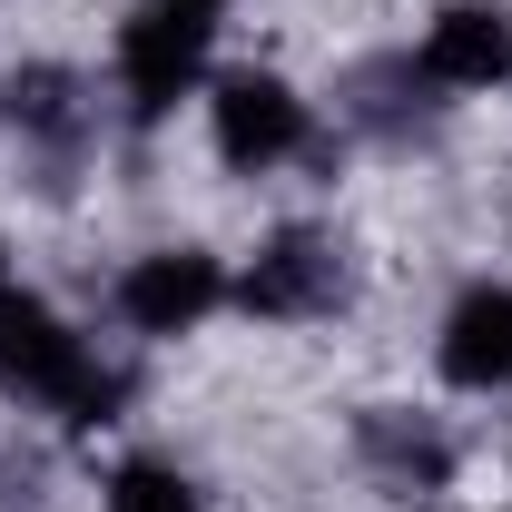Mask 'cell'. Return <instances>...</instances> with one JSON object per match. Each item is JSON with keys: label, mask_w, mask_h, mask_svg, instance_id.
Listing matches in <instances>:
<instances>
[{"label": "cell", "mask_w": 512, "mask_h": 512, "mask_svg": "<svg viewBox=\"0 0 512 512\" xmlns=\"http://www.w3.org/2000/svg\"><path fill=\"white\" fill-rule=\"evenodd\" d=\"M109 512H207V503L188 493L178 463H119L109 473Z\"/></svg>", "instance_id": "9c48e42d"}, {"label": "cell", "mask_w": 512, "mask_h": 512, "mask_svg": "<svg viewBox=\"0 0 512 512\" xmlns=\"http://www.w3.org/2000/svg\"><path fill=\"white\" fill-rule=\"evenodd\" d=\"M217 296H227V276H217L207 247H158L119 276V316L138 335H188V325L217 316Z\"/></svg>", "instance_id": "277c9868"}, {"label": "cell", "mask_w": 512, "mask_h": 512, "mask_svg": "<svg viewBox=\"0 0 512 512\" xmlns=\"http://www.w3.org/2000/svg\"><path fill=\"white\" fill-rule=\"evenodd\" d=\"M197 79H207V10L158 0V10H138L119 30V89H128L138 119H168Z\"/></svg>", "instance_id": "7a4b0ae2"}, {"label": "cell", "mask_w": 512, "mask_h": 512, "mask_svg": "<svg viewBox=\"0 0 512 512\" xmlns=\"http://www.w3.org/2000/svg\"><path fill=\"white\" fill-rule=\"evenodd\" d=\"M0 286H10V276H0Z\"/></svg>", "instance_id": "8fae6325"}, {"label": "cell", "mask_w": 512, "mask_h": 512, "mask_svg": "<svg viewBox=\"0 0 512 512\" xmlns=\"http://www.w3.org/2000/svg\"><path fill=\"white\" fill-rule=\"evenodd\" d=\"M0 384L50 404V414H69V424H109V404H119V375L40 296H10V286H0Z\"/></svg>", "instance_id": "6da1fadb"}, {"label": "cell", "mask_w": 512, "mask_h": 512, "mask_svg": "<svg viewBox=\"0 0 512 512\" xmlns=\"http://www.w3.org/2000/svg\"><path fill=\"white\" fill-rule=\"evenodd\" d=\"M237 296H247L256 316H325V306L345 296V256L325 247V237H306V227H286V237L247 266Z\"/></svg>", "instance_id": "52a82bcc"}, {"label": "cell", "mask_w": 512, "mask_h": 512, "mask_svg": "<svg viewBox=\"0 0 512 512\" xmlns=\"http://www.w3.org/2000/svg\"><path fill=\"white\" fill-rule=\"evenodd\" d=\"M424 79L434 89H503L512 79V10L503 0H453L424 30Z\"/></svg>", "instance_id": "5b68a950"}, {"label": "cell", "mask_w": 512, "mask_h": 512, "mask_svg": "<svg viewBox=\"0 0 512 512\" xmlns=\"http://www.w3.org/2000/svg\"><path fill=\"white\" fill-rule=\"evenodd\" d=\"M365 453L384 463V483H404V493H434L444 463H453V453L434 444L424 424H404V414H375V424H365Z\"/></svg>", "instance_id": "ba28073f"}, {"label": "cell", "mask_w": 512, "mask_h": 512, "mask_svg": "<svg viewBox=\"0 0 512 512\" xmlns=\"http://www.w3.org/2000/svg\"><path fill=\"white\" fill-rule=\"evenodd\" d=\"M207 119H217V158H227V168H247V178L306 148V99H296L286 79H266V69H237V79H217Z\"/></svg>", "instance_id": "3957f363"}, {"label": "cell", "mask_w": 512, "mask_h": 512, "mask_svg": "<svg viewBox=\"0 0 512 512\" xmlns=\"http://www.w3.org/2000/svg\"><path fill=\"white\" fill-rule=\"evenodd\" d=\"M434 365H444V384H463V394H503L512 384V286H463V296H453Z\"/></svg>", "instance_id": "8992f818"}, {"label": "cell", "mask_w": 512, "mask_h": 512, "mask_svg": "<svg viewBox=\"0 0 512 512\" xmlns=\"http://www.w3.org/2000/svg\"><path fill=\"white\" fill-rule=\"evenodd\" d=\"M188 10H217V0H188Z\"/></svg>", "instance_id": "30bf717a"}]
</instances>
